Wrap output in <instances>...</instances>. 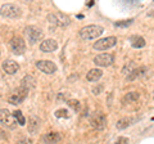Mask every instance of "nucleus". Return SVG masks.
Wrapping results in <instances>:
<instances>
[{
	"label": "nucleus",
	"instance_id": "obj_1",
	"mask_svg": "<svg viewBox=\"0 0 154 144\" xmlns=\"http://www.w3.org/2000/svg\"><path fill=\"white\" fill-rule=\"evenodd\" d=\"M104 32V28L99 25H89L80 30V37L82 40H94Z\"/></svg>",
	"mask_w": 154,
	"mask_h": 144
},
{
	"label": "nucleus",
	"instance_id": "obj_2",
	"mask_svg": "<svg viewBox=\"0 0 154 144\" xmlns=\"http://www.w3.org/2000/svg\"><path fill=\"white\" fill-rule=\"evenodd\" d=\"M48 21H49L51 25H55V26H59V27H66L71 23L69 17L67 16V14L59 13V12L50 13L49 16H48Z\"/></svg>",
	"mask_w": 154,
	"mask_h": 144
},
{
	"label": "nucleus",
	"instance_id": "obj_3",
	"mask_svg": "<svg viewBox=\"0 0 154 144\" xmlns=\"http://www.w3.org/2000/svg\"><path fill=\"white\" fill-rule=\"evenodd\" d=\"M0 124H2L4 127L11 129V130L16 129V126L18 125L17 121H16V120H14V117H13V113L9 112L7 108L0 109Z\"/></svg>",
	"mask_w": 154,
	"mask_h": 144
},
{
	"label": "nucleus",
	"instance_id": "obj_4",
	"mask_svg": "<svg viewBox=\"0 0 154 144\" xmlns=\"http://www.w3.org/2000/svg\"><path fill=\"white\" fill-rule=\"evenodd\" d=\"M9 46H11L12 52L16 55H22L23 53L26 52V42L22 37H19V36L12 37L11 41H9Z\"/></svg>",
	"mask_w": 154,
	"mask_h": 144
},
{
	"label": "nucleus",
	"instance_id": "obj_5",
	"mask_svg": "<svg viewBox=\"0 0 154 144\" xmlns=\"http://www.w3.org/2000/svg\"><path fill=\"white\" fill-rule=\"evenodd\" d=\"M0 14L7 18H18L21 16V9L14 4H4L0 7Z\"/></svg>",
	"mask_w": 154,
	"mask_h": 144
},
{
	"label": "nucleus",
	"instance_id": "obj_6",
	"mask_svg": "<svg viewBox=\"0 0 154 144\" xmlns=\"http://www.w3.org/2000/svg\"><path fill=\"white\" fill-rule=\"evenodd\" d=\"M90 124L95 130H104L107 126V117L103 112H95L90 118Z\"/></svg>",
	"mask_w": 154,
	"mask_h": 144
},
{
	"label": "nucleus",
	"instance_id": "obj_7",
	"mask_svg": "<svg viewBox=\"0 0 154 144\" xmlns=\"http://www.w3.org/2000/svg\"><path fill=\"white\" fill-rule=\"evenodd\" d=\"M117 44V37L114 36H108L104 37V39H100L93 45V48L95 50H108L110 48H113Z\"/></svg>",
	"mask_w": 154,
	"mask_h": 144
},
{
	"label": "nucleus",
	"instance_id": "obj_8",
	"mask_svg": "<svg viewBox=\"0 0 154 144\" xmlns=\"http://www.w3.org/2000/svg\"><path fill=\"white\" fill-rule=\"evenodd\" d=\"M27 94H28V89L23 88V86H19V88H17L12 93V95L8 99V102L11 104H19V103H22L23 100L26 99Z\"/></svg>",
	"mask_w": 154,
	"mask_h": 144
},
{
	"label": "nucleus",
	"instance_id": "obj_9",
	"mask_svg": "<svg viewBox=\"0 0 154 144\" xmlns=\"http://www.w3.org/2000/svg\"><path fill=\"white\" fill-rule=\"evenodd\" d=\"M26 36H27V40L31 44H35V42H37L42 37V31H41V28H38L36 26H27Z\"/></svg>",
	"mask_w": 154,
	"mask_h": 144
},
{
	"label": "nucleus",
	"instance_id": "obj_10",
	"mask_svg": "<svg viewBox=\"0 0 154 144\" xmlns=\"http://www.w3.org/2000/svg\"><path fill=\"white\" fill-rule=\"evenodd\" d=\"M114 62V57L109 53H102V54H98L94 58V63L96 66L100 67H108Z\"/></svg>",
	"mask_w": 154,
	"mask_h": 144
},
{
	"label": "nucleus",
	"instance_id": "obj_11",
	"mask_svg": "<svg viewBox=\"0 0 154 144\" xmlns=\"http://www.w3.org/2000/svg\"><path fill=\"white\" fill-rule=\"evenodd\" d=\"M36 67L46 75H51L57 71V66H55V63H53L51 61H37Z\"/></svg>",
	"mask_w": 154,
	"mask_h": 144
},
{
	"label": "nucleus",
	"instance_id": "obj_12",
	"mask_svg": "<svg viewBox=\"0 0 154 144\" xmlns=\"http://www.w3.org/2000/svg\"><path fill=\"white\" fill-rule=\"evenodd\" d=\"M3 70L5 71V74H8V75H14L16 72H18L19 64L13 59H7L3 62Z\"/></svg>",
	"mask_w": 154,
	"mask_h": 144
},
{
	"label": "nucleus",
	"instance_id": "obj_13",
	"mask_svg": "<svg viewBox=\"0 0 154 144\" xmlns=\"http://www.w3.org/2000/svg\"><path fill=\"white\" fill-rule=\"evenodd\" d=\"M58 49V44L55 40L53 39H46L40 44V50L44 53H51Z\"/></svg>",
	"mask_w": 154,
	"mask_h": 144
},
{
	"label": "nucleus",
	"instance_id": "obj_14",
	"mask_svg": "<svg viewBox=\"0 0 154 144\" xmlns=\"http://www.w3.org/2000/svg\"><path fill=\"white\" fill-rule=\"evenodd\" d=\"M103 76V71L100 68H93L88 72V75H86V79L88 81H91V83H95V81H98L100 77Z\"/></svg>",
	"mask_w": 154,
	"mask_h": 144
},
{
	"label": "nucleus",
	"instance_id": "obj_15",
	"mask_svg": "<svg viewBox=\"0 0 154 144\" xmlns=\"http://www.w3.org/2000/svg\"><path fill=\"white\" fill-rule=\"evenodd\" d=\"M60 139H62V136L59 133H49L42 136V140L46 144H57L58 142H60Z\"/></svg>",
	"mask_w": 154,
	"mask_h": 144
},
{
	"label": "nucleus",
	"instance_id": "obj_16",
	"mask_svg": "<svg viewBox=\"0 0 154 144\" xmlns=\"http://www.w3.org/2000/svg\"><path fill=\"white\" fill-rule=\"evenodd\" d=\"M146 71H148V70L145 68V67H140V68H137V70H132V72H130L126 79H127V81H132V80H135V79L144 76Z\"/></svg>",
	"mask_w": 154,
	"mask_h": 144
},
{
	"label": "nucleus",
	"instance_id": "obj_17",
	"mask_svg": "<svg viewBox=\"0 0 154 144\" xmlns=\"http://www.w3.org/2000/svg\"><path fill=\"white\" fill-rule=\"evenodd\" d=\"M38 127H40V120H38V117H35V116L30 117V121H28V131L31 134H35V133H37Z\"/></svg>",
	"mask_w": 154,
	"mask_h": 144
},
{
	"label": "nucleus",
	"instance_id": "obj_18",
	"mask_svg": "<svg viewBox=\"0 0 154 144\" xmlns=\"http://www.w3.org/2000/svg\"><path fill=\"white\" fill-rule=\"evenodd\" d=\"M130 42H131V45L134 48H136V49H139V48H144L145 46V40H144V37L139 36V35H134L130 37Z\"/></svg>",
	"mask_w": 154,
	"mask_h": 144
},
{
	"label": "nucleus",
	"instance_id": "obj_19",
	"mask_svg": "<svg viewBox=\"0 0 154 144\" xmlns=\"http://www.w3.org/2000/svg\"><path fill=\"white\" fill-rule=\"evenodd\" d=\"M134 122H135V118L125 117V118H121V120H119V121L117 122L116 127H117L118 130H123V129H126V127H128V126H131Z\"/></svg>",
	"mask_w": 154,
	"mask_h": 144
},
{
	"label": "nucleus",
	"instance_id": "obj_20",
	"mask_svg": "<svg viewBox=\"0 0 154 144\" xmlns=\"http://www.w3.org/2000/svg\"><path fill=\"white\" fill-rule=\"evenodd\" d=\"M13 117L17 121V124L21 125V126H23V125L26 124V120H25V117H23V114H22L21 111H14L13 112Z\"/></svg>",
	"mask_w": 154,
	"mask_h": 144
},
{
	"label": "nucleus",
	"instance_id": "obj_21",
	"mask_svg": "<svg viewBox=\"0 0 154 144\" xmlns=\"http://www.w3.org/2000/svg\"><path fill=\"white\" fill-rule=\"evenodd\" d=\"M139 98H140V94H139L137 92H132V93H128L126 94V97H125V102H134V100H137Z\"/></svg>",
	"mask_w": 154,
	"mask_h": 144
},
{
	"label": "nucleus",
	"instance_id": "obj_22",
	"mask_svg": "<svg viewBox=\"0 0 154 144\" xmlns=\"http://www.w3.org/2000/svg\"><path fill=\"white\" fill-rule=\"evenodd\" d=\"M67 104H68V107L72 108L73 111H79L80 109V102L77 99H69L68 102H67Z\"/></svg>",
	"mask_w": 154,
	"mask_h": 144
},
{
	"label": "nucleus",
	"instance_id": "obj_23",
	"mask_svg": "<svg viewBox=\"0 0 154 144\" xmlns=\"http://www.w3.org/2000/svg\"><path fill=\"white\" fill-rule=\"evenodd\" d=\"M55 117H58V118H68L69 113H68L67 109H58V111H55Z\"/></svg>",
	"mask_w": 154,
	"mask_h": 144
},
{
	"label": "nucleus",
	"instance_id": "obj_24",
	"mask_svg": "<svg viewBox=\"0 0 154 144\" xmlns=\"http://www.w3.org/2000/svg\"><path fill=\"white\" fill-rule=\"evenodd\" d=\"M134 22V20H126V21H119V22H116L114 26L116 27H127L130 26L131 23Z\"/></svg>",
	"mask_w": 154,
	"mask_h": 144
},
{
	"label": "nucleus",
	"instance_id": "obj_25",
	"mask_svg": "<svg viewBox=\"0 0 154 144\" xmlns=\"http://www.w3.org/2000/svg\"><path fill=\"white\" fill-rule=\"evenodd\" d=\"M114 144H128V139L125 138V136H119L117 140H116Z\"/></svg>",
	"mask_w": 154,
	"mask_h": 144
},
{
	"label": "nucleus",
	"instance_id": "obj_26",
	"mask_svg": "<svg viewBox=\"0 0 154 144\" xmlns=\"http://www.w3.org/2000/svg\"><path fill=\"white\" fill-rule=\"evenodd\" d=\"M18 144H28V142H26V140H22V142H19Z\"/></svg>",
	"mask_w": 154,
	"mask_h": 144
}]
</instances>
